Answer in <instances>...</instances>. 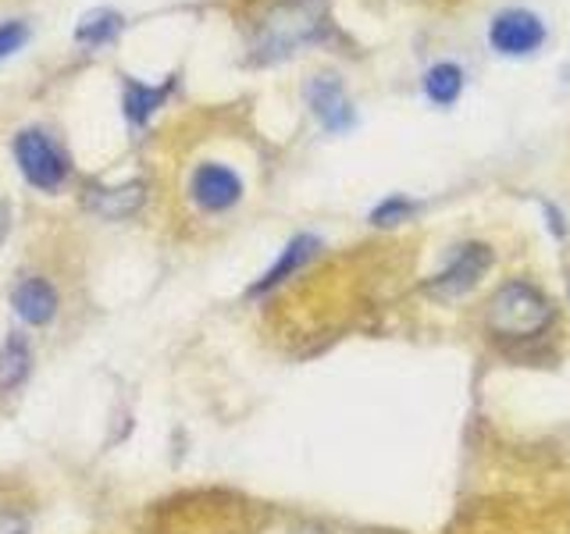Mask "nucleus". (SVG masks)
<instances>
[{
	"instance_id": "1",
	"label": "nucleus",
	"mask_w": 570,
	"mask_h": 534,
	"mask_svg": "<svg viewBox=\"0 0 570 534\" xmlns=\"http://www.w3.org/2000/svg\"><path fill=\"white\" fill-rule=\"evenodd\" d=\"M328 26V0H275L261 14V22L249 36V61L278 65L293 58L307 43H317Z\"/></svg>"
},
{
	"instance_id": "2",
	"label": "nucleus",
	"mask_w": 570,
	"mask_h": 534,
	"mask_svg": "<svg viewBox=\"0 0 570 534\" xmlns=\"http://www.w3.org/2000/svg\"><path fill=\"white\" fill-rule=\"evenodd\" d=\"M552 299L531 281H507L489 303V328L503 338H534L549 328Z\"/></svg>"
},
{
	"instance_id": "3",
	"label": "nucleus",
	"mask_w": 570,
	"mask_h": 534,
	"mask_svg": "<svg viewBox=\"0 0 570 534\" xmlns=\"http://www.w3.org/2000/svg\"><path fill=\"white\" fill-rule=\"evenodd\" d=\"M14 160L36 189H58L68 178V157L53 147L43 129H22L14 136Z\"/></svg>"
},
{
	"instance_id": "4",
	"label": "nucleus",
	"mask_w": 570,
	"mask_h": 534,
	"mask_svg": "<svg viewBox=\"0 0 570 534\" xmlns=\"http://www.w3.org/2000/svg\"><path fill=\"white\" fill-rule=\"evenodd\" d=\"M492 267V249L485 243H463L456 246V254L450 257V264L428 281V293H435L442 299H453L471 293L474 285L485 278V271Z\"/></svg>"
},
{
	"instance_id": "5",
	"label": "nucleus",
	"mask_w": 570,
	"mask_h": 534,
	"mask_svg": "<svg viewBox=\"0 0 570 534\" xmlns=\"http://www.w3.org/2000/svg\"><path fill=\"white\" fill-rule=\"evenodd\" d=\"M489 43L503 53V58H528L546 43V26L539 14L510 8L499 11L489 26Z\"/></svg>"
},
{
	"instance_id": "6",
	"label": "nucleus",
	"mask_w": 570,
	"mask_h": 534,
	"mask_svg": "<svg viewBox=\"0 0 570 534\" xmlns=\"http://www.w3.org/2000/svg\"><path fill=\"white\" fill-rule=\"evenodd\" d=\"M189 192H193V204L200 207V210L218 214V210H228V207L239 204L243 178L232 168L218 165V160H207V165H200V168L193 171Z\"/></svg>"
},
{
	"instance_id": "7",
	"label": "nucleus",
	"mask_w": 570,
	"mask_h": 534,
	"mask_svg": "<svg viewBox=\"0 0 570 534\" xmlns=\"http://www.w3.org/2000/svg\"><path fill=\"white\" fill-rule=\"evenodd\" d=\"M307 107H311V115L321 121V129H328V132H350L356 125L353 103L346 97L343 82H338L335 76H314L307 82Z\"/></svg>"
},
{
	"instance_id": "8",
	"label": "nucleus",
	"mask_w": 570,
	"mask_h": 534,
	"mask_svg": "<svg viewBox=\"0 0 570 534\" xmlns=\"http://www.w3.org/2000/svg\"><path fill=\"white\" fill-rule=\"evenodd\" d=\"M11 307L18 317L29 320V325H47L53 310H58V293H53V285L43 278H26V281H18Z\"/></svg>"
},
{
	"instance_id": "9",
	"label": "nucleus",
	"mask_w": 570,
	"mask_h": 534,
	"mask_svg": "<svg viewBox=\"0 0 570 534\" xmlns=\"http://www.w3.org/2000/svg\"><path fill=\"white\" fill-rule=\"evenodd\" d=\"M317 249H321V239H314V236H296L289 246H285L282 249V257L275 260V267H272V271H267L257 285H254V289H249V293H254V296H261V293H267V289H275V285L278 281H285V278H293L296 271H299V267L303 264H307L314 254H317Z\"/></svg>"
},
{
	"instance_id": "10",
	"label": "nucleus",
	"mask_w": 570,
	"mask_h": 534,
	"mask_svg": "<svg viewBox=\"0 0 570 534\" xmlns=\"http://www.w3.org/2000/svg\"><path fill=\"white\" fill-rule=\"evenodd\" d=\"M171 93V79L165 86H147V82H136V79H125V89H121V111L132 125H142L147 121L165 97Z\"/></svg>"
},
{
	"instance_id": "11",
	"label": "nucleus",
	"mask_w": 570,
	"mask_h": 534,
	"mask_svg": "<svg viewBox=\"0 0 570 534\" xmlns=\"http://www.w3.org/2000/svg\"><path fill=\"white\" fill-rule=\"evenodd\" d=\"M89 207H94L100 218H129L142 204V182H129L118 189H89Z\"/></svg>"
},
{
	"instance_id": "12",
	"label": "nucleus",
	"mask_w": 570,
	"mask_h": 534,
	"mask_svg": "<svg viewBox=\"0 0 570 534\" xmlns=\"http://www.w3.org/2000/svg\"><path fill=\"white\" fill-rule=\"evenodd\" d=\"M121 14L111 11V8H94V11H86L79 18V26H76V40L82 47H107V43H115L118 40V32H121Z\"/></svg>"
},
{
	"instance_id": "13",
	"label": "nucleus",
	"mask_w": 570,
	"mask_h": 534,
	"mask_svg": "<svg viewBox=\"0 0 570 534\" xmlns=\"http://www.w3.org/2000/svg\"><path fill=\"white\" fill-rule=\"evenodd\" d=\"M424 93L439 107H453L460 100V93H463V71L453 61L432 65V68H428V76H424Z\"/></svg>"
},
{
	"instance_id": "14",
	"label": "nucleus",
	"mask_w": 570,
	"mask_h": 534,
	"mask_svg": "<svg viewBox=\"0 0 570 534\" xmlns=\"http://www.w3.org/2000/svg\"><path fill=\"white\" fill-rule=\"evenodd\" d=\"M29 374V346L22 335H8V343L0 346V388L18 385Z\"/></svg>"
},
{
	"instance_id": "15",
	"label": "nucleus",
	"mask_w": 570,
	"mask_h": 534,
	"mask_svg": "<svg viewBox=\"0 0 570 534\" xmlns=\"http://www.w3.org/2000/svg\"><path fill=\"white\" fill-rule=\"evenodd\" d=\"M417 210L414 200H406V196H385V200L371 210V225H382V228H392V225H400L406 221L410 214Z\"/></svg>"
},
{
	"instance_id": "16",
	"label": "nucleus",
	"mask_w": 570,
	"mask_h": 534,
	"mask_svg": "<svg viewBox=\"0 0 570 534\" xmlns=\"http://www.w3.org/2000/svg\"><path fill=\"white\" fill-rule=\"evenodd\" d=\"M26 40H29V26L26 22H4V26H0V61L11 58L14 50H22Z\"/></svg>"
},
{
	"instance_id": "17",
	"label": "nucleus",
	"mask_w": 570,
	"mask_h": 534,
	"mask_svg": "<svg viewBox=\"0 0 570 534\" xmlns=\"http://www.w3.org/2000/svg\"><path fill=\"white\" fill-rule=\"evenodd\" d=\"M0 534H29V524L18 513H0Z\"/></svg>"
},
{
	"instance_id": "18",
	"label": "nucleus",
	"mask_w": 570,
	"mask_h": 534,
	"mask_svg": "<svg viewBox=\"0 0 570 534\" xmlns=\"http://www.w3.org/2000/svg\"><path fill=\"white\" fill-rule=\"evenodd\" d=\"M4 236H8V204L0 200V243H4Z\"/></svg>"
},
{
	"instance_id": "19",
	"label": "nucleus",
	"mask_w": 570,
	"mask_h": 534,
	"mask_svg": "<svg viewBox=\"0 0 570 534\" xmlns=\"http://www.w3.org/2000/svg\"><path fill=\"white\" fill-rule=\"evenodd\" d=\"M296 534H321V531H296Z\"/></svg>"
}]
</instances>
